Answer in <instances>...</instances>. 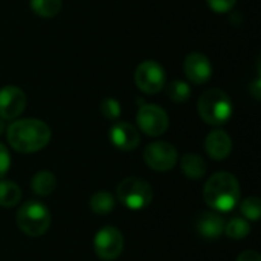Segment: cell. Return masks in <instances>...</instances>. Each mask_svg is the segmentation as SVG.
<instances>
[{"label": "cell", "instance_id": "9", "mask_svg": "<svg viewBox=\"0 0 261 261\" xmlns=\"http://www.w3.org/2000/svg\"><path fill=\"white\" fill-rule=\"evenodd\" d=\"M93 249L101 260H116L124 249V237L121 231L115 226H104L95 236Z\"/></svg>", "mask_w": 261, "mask_h": 261}, {"label": "cell", "instance_id": "26", "mask_svg": "<svg viewBox=\"0 0 261 261\" xmlns=\"http://www.w3.org/2000/svg\"><path fill=\"white\" fill-rule=\"evenodd\" d=\"M237 261H261V255L254 249H248L237 257Z\"/></svg>", "mask_w": 261, "mask_h": 261}, {"label": "cell", "instance_id": "24", "mask_svg": "<svg viewBox=\"0 0 261 261\" xmlns=\"http://www.w3.org/2000/svg\"><path fill=\"white\" fill-rule=\"evenodd\" d=\"M206 2H208V6L217 14L229 12L237 3V0H206Z\"/></svg>", "mask_w": 261, "mask_h": 261}, {"label": "cell", "instance_id": "2", "mask_svg": "<svg viewBox=\"0 0 261 261\" xmlns=\"http://www.w3.org/2000/svg\"><path fill=\"white\" fill-rule=\"evenodd\" d=\"M203 199L216 213H229L240 202V184L226 171L213 174L203 187Z\"/></svg>", "mask_w": 261, "mask_h": 261}, {"label": "cell", "instance_id": "27", "mask_svg": "<svg viewBox=\"0 0 261 261\" xmlns=\"http://www.w3.org/2000/svg\"><path fill=\"white\" fill-rule=\"evenodd\" d=\"M261 84V81H260V78H257L251 86H249V90H251V93L254 95V98L255 99H260V86Z\"/></svg>", "mask_w": 261, "mask_h": 261}, {"label": "cell", "instance_id": "23", "mask_svg": "<svg viewBox=\"0 0 261 261\" xmlns=\"http://www.w3.org/2000/svg\"><path fill=\"white\" fill-rule=\"evenodd\" d=\"M99 109H101L102 116L107 118V119H110V121H116L121 116V104L115 98H106V99H102L101 104H99Z\"/></svg>", "mask_w": 261, "mask_h": 261}, {"label": "cell", "instance_id": "10", "mask_svg": "<svg viewBox=\"0 0 261 261\" xmlns=\"http://www.w3.org/2000/svg\"><path fill=\"white\" fill-rule=\"evenodd\" d=\"M26 95L17 86H5L0 89V118L11 121L18 118L26 109Z\"/></svg>", "mask_w": 261, "mask_h": 261}, {"label": "cell", "instance_id": "25", "mask_svg": "<svg viewBox=\"0 0 261 261\" xmlns=\"http://www.w3.org/2000/svg\"><path fill=\"white\" fill-rule=\"evenodd\" d=\"M9 167H11V156H9V151H8V148L0 142V179L9 171Z\"/></svg>", "mask_w": 261, "mask_h": 261}, {"label": "cell", "instance_id": "15", "mask_svg": "<svg viewBox=\"0 0 261 261\" xmlns=\"http://www.w3.org/2000/svg\"><path fill=\"white\" fill-rule=\"evenodd\" d=\"M180 168L184 174L191 180H199L206 174V162L202 156L188 153L180 159Z\"/></svg>", "mask_w": 261, "mask_h": 261}, {"label": "cell", "instance_id": "12", "mask_svg": "<svg viewBox=\"0 0 261 261\" xmlns=\"http://www.w3.org/2000/svg\"><path fill=\"white\" fill-rule=\"evenodd\" d=\"M110 141L121 151H133L139 145L141 136L135 125H132L130 122L119 121L110 128Z\"/></svg>", "mask_w": 261, "mask_h": 261}, {"label": "cell", "instance_id": "6", "mask_svg": "<svg viewBox=\"0 0 261 261\" xmlns=\"http://www.w3.org/2000/svg\"><path fill=\"white\" fill-rule=\"evenodd\" d=\"M165 69L154 60L142 61L135 70L136 87L147 95L159 93L165 86Z\"/></svg>", "mask_w": 261, "mask_h": 261}, {"label": "cell", "instance_id": "1", "mask_svg": "<svg viewBox=\"0 0 261 261\" xmlns=\"http://www.w3.org/2000/svg\"><path fill=\"white\" fill-rule=\"evenodd\" d=\"M9 145L18 153H35L43 150L50 141V128L46 122L28 118L12 122L6 130Z\"/></svg>", "mask_w": 261, "mask_h": 261}, {"label": "cell", "instance_id": "20", "mask_svg": "<svg viewBox=\"0 0 261 261\" xmlns=\"http://www.w3.org/2000/svg\"><path fill=\"white\" fill-rule=\"evenodd\" d=\"M226 237H229L231 240H243L251 234V226L249 222L246 219H232L225 225V231Z\"/></svg>", "mask_w": 261, "mask_h": 261}, {"label": "cell", "instance_id": "5", "mask_svg": "<svg viewBox=\"0 0 261 261\" xmlns=\"http://www.w3.org/2000/svg\"><path fill=\"white\" fill-rule=\"evenodd\" d=\"M116 197L128 210H144L153 202V188L139 177H127L119 182Z\"/></svg>", "mask_w": 261, "mask_h": 261}, {"label": "cell", "instance_id": "21", "mask_svg": "<svg viewBox=\"0 0 261 261\" xmlns=\"http://www.w3.org/2000/svg\"><path fill=\"white\" fill-rule=\"evenodd\" d=\"M167 95L174 102H185L191 96V87L188 86V83L177 80V81H173V83L168 84Z\"/></svg>", "mask_w": 261, "mask_h": 261}, {"label": "cell", "instance_id": "22", "mask_svg": "<svg viewBox=\"0 0 261 261\" xmlns=\"http://www.w3.org/2000/svg\"><path fill=\"white\" fill-rule=\"evenodd\" d=\"M240 213L246 220L257 222L261 217V200L258 197H248L240 203Z\"/></svg>", "mask_w": 261, "mask_h": 261}, {"label": "cell", "instance_id": "3", "mask_svg": "<svg viewBox=\"0 0 261 261\" xmlns=\"http://www.w3.org/2000/svg\"><path fill=\"white\" fill-rule=\"evenodd\" d=\"M232 101L222 89L205 90L197 101V112L200 118L210 125H223L232 116Z\"/></svg>", "mask_w": 261, "mask_h": 261}, {"label": "cell", "instance_id": "14", "mask_svg": "<svg viewBox=\"0 0 261 261\" xmlns=\"http://www.w3.org/2000/svg\"><path fill=\"white\" fill-rule=\"evenodd\" d=\"M197 234L202 236L205 240H217L225 231V220L220 213L216 211H205L199 214L196 220Z\"/></svg>", "mask_w": 261, "mask_h": 261}, {"label": "cell", "instance_id": "4", "mask_svg": "<svg viewBox=\"0 0 261 261\" xmlns=\"http://www.w3.org/2000/svg\"><path fill=\"white\" fill-rule=\"evenodd\" d=\"M50 213L49 210L38 200L24 202L15 216L17 226L20 231L29 237H40L46 234L50 226Z\"/></svg>", "mask_w": 261, "mask_h": 261}, {"label": "cell", "instance_id": "13", "mask_svg": "<svg viewBox=\"0 0 261 261\" xmlns=\"http://www.w3.org/2000/svg\"><path fill=\"white\" fill-rule=\"evenodd\" d=\"M205 150L214 161H223L232 151V141L225 130L217 128L208 133L205 139Z\"/></svg>", "mask_w": 261, "mask_h": 261}, {"label": "cell", "instance_id": "16", "mask_svg": "<svg viewBox=\"0 0 261 261\" xmlns=\"http://www.w3.org/2000/svg\"><path fill=\"white\" fill-rule=\"evenodd\" d=\"M57 187V179L50 171H38L34 174L32 180H31V188L37 196L46 197L49 194L54 193Z\"/></svg>", "mask_w": 261, "mask_h": 261}, {"label": "cell", "instance_id": "11", "mask_svg": "<svg viewBox=\"0 0 261 261\" xmlns=\"http://www.w3.org/2000/svg\"><path fill=\"white\" fill-rule=\"evenodd\" d=\"M184 72L193 84H205L213 75V64L203 54H190L184 61Z\"/></svg>", "mask_w": 261, "mask_h": 261}, {"label": "cell", "instance_id": "7", "mask_svg": "<svg viewBox=\"0 0 261 261\" xmlns=\"http://www.w3.org/2000/svg\"><path fill=\"white\" fill-rule=\"evenodd\" d=\"M136 122L142 133L153 138L164 135L170 124L168 115L162 107L156 104H144V102H141V107L136 113Z\"/></svg>", "mask_w": 261, "mask_h": 261}, {"label": "cell", "instance_id": "28", "mask_svg": "<svg viewBox=\"0 0 261 261\" xmlns=\"http://www.w3.org/2000/svg\"><path fill=\"white\" fill-rule=\"evenodd\" d=\"M3 132H5V121L0 118V135H2Z\"/></svg>", "mask_w": 261, "mask_h": 261}, {"label": "cell", "instance_id": "19", "mask_svg": "<svg viewBox=\"0 0 261 261\" xmlns=\"http://www.w3.org/2000/svg\"><path fill=\"white\" fill-rule=\"evenodd\" d=\"M61 0H31V9L34 14L43 18L55 17L61 11Z\"/></svg>", "mask_w": 261, "mask_h": 261}, {"label": "cell", "instance_id": "8", "mask_svg": "<svg viewBox=\"0 0 261 261\" xmlns=\"http://www.w3.org/2000/svg\"><path fill=\"white\" fill-rule=\"evenodd\" d=\"M179 159L177 150L170 142H151L144 150L145 164L154 171H170L176 167Z\"/></svg>", "mask_w": 261, "mask_h": 261}, {"label": "cell", "instance_id": "18", "mask_svg": "<svg viewBox=\"0 0 261 261\" xmlns=\"http://www.w3.org/2000/svg\"><path fill=\"white\" fill-rule=\"evenodd\" d=\"M21 199V190L11 180H0V206L12 208Z\"/></svg>", "mask_w": 261, "mask_h": 261}, {"label": "cell", "instance_id": "17", "mask_svg": "<svg viewBox=\"0 0 261 261\" xmlns=\"http://www.w3.org/2000/svg\"><path fill=\"white\" fill-rule=\"evenodd\" d=\"M115 197L109 191H98L90 197L89 206L98 216H107L115 210Z\"/></svg>", "mask_w": 261, "mask_h": 261}]
</instances>
